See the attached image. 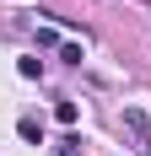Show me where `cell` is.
<instances>
[{
	"label": "cell",
	"mask_w": 151,
	"mask_h": 156,
	"mask_svg": "<svg viewBox=\"0 0 151 156\" xmlns=\"http://www.w3.org/2000/svg\"><path fill=\"white\" fill-rule=\"evenodd\" d=\"M16 76H22V81H38V76H43V59H38V54L16 59Z\"/></svg>",
	"instance_id": "6da1fadb"
},
{
	"label": "cell",
	"mask_w": 151,
	"mask_h": 156,
	"mask_svg": "<svg viewBox=\"0 0 151 156\" xmlns=\"http://www.w3.org/2000/svg\"><path fill=\"white\" fill-rule=\"evenodd\" d=\"M16 135H22V140H32V145H43V124H38V119H22V124H16Z\"/></svg>",
	"instance_id": "7a4b0ae2"
},
{
	"label": "cell",
	"mask_w": 151,
	"mask_h": 156,
	"mask_svg": "<svg viewBox=\"0 0 151 156\" xmlns=\"http://www.w3.org/2000/svg\"><path fill=\"white\" fill-rule=\"evenodd\" d=\"M54 119H60V124H76V119H81V108H76V102H60V108H54Z\"/></svg>",
	"instance_id": "3957f363"
},
{
	"label": "cell",
	"mask_w": 151,
	"mask_h": 156,
	"mask_svg": "<svg viewBox=\"0 0 151 156\" xmlns=\"http://www.w3.org/2000/svg\"><path fill=\"white\" fill-rule=\"evenodd\" d=\"M60 156H81V140H76V135H65V140H60Z\"/></svg>",
	"instance_id": "277c9868"
}]
</instances>
